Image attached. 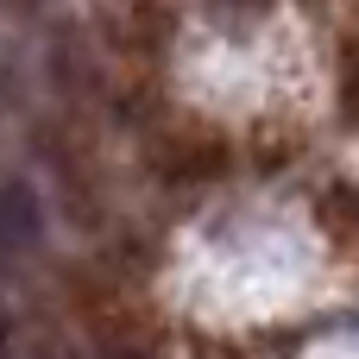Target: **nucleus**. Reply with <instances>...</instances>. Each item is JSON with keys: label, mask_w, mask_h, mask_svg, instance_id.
<instances>
[{"label": "nucleus", "mask_w": 359, "mask_h": 359, "mask_svg": "<svg viewBox=\"0 0 359 359\" xmlns=\"http://www.w3.org/2000/svg\"><path fill=\"white\" fill-rule=\"evenodd\" d=\"M63 297H69V316H76V328H82L95 359H158L164 353L158 322L126 297L120 278H107L95 265H76V271H63Z\"/></svg>", "instance_id": "1"}, {"label": "nucleus", "mask_w": 359, "mask_h": 359, "mask_svg": "<svg viewBox=\"0 0 359 359\" xmlns=\"http://www.w3.org/2000/svg\"><path fill=\"white\" fill-rule=\"evenodd\" d=\"M151 170L164 183H215L227 177V139L208 126H164L151 139Z\"/></svg>", "instance_id": "2"}, {"label": "nucleus", "mask_w": 359, "mask_h": 359, "mask_svg": "<svg viewBox=\"0 0 359 359\" xmlns=\"http://www.w3.org/2000/svg\"><path fill=\"white\" fill-rule=\"evenodd\" d=\"M38 158L57 170V189H63V208L95 233L101 227V215H107V202H101V177H95V164H88V151H76L57 126H38Z\"/></svg>", "instance_id": "3"}, {"label": "nucleus", "mask_w": 359, "mask_h": 359, "mask_svg": "<svg viewBox=\"0 0 359 359\" xmlns=\"http://www.w3.org/2000/svg\"><path fill=\"white\" fill-rule=\"evenodd\" d=\"M44 246V208H38V189L25 177H6L0 183V259H32Z\"/></svg>", "instance_id": "4"}, {"label": "nucleus", "mask_w": 359, "mask_h": 359, "mask_svg": "<svg viewBox=\"0 0 359 359\" xmlns=\"http://www.w3.org/2000/svg\"><path fill=\"white\" fill-rule=\"evenodd\" d=\"M0 359H69L63 353V328L50 316H0Z\"/></svg>", "instance_id": "5"}, {"label": "nucleus", "mask_w": 359, "mask_h": 359, "mask_svg": "<svg viewBox=\"0 0 359 359\" xmlns=\"http://www.w3.org/2000/svg\"><path fill=\"white\" fill-rule=\"evenodd\" d=\"M316 221L334 233H359V183H328L316 196Z\"/></svg>", "instance_id": "6"}, {"label": "nucleus", "mask_w": 359, "mask_h": 359, "mask_svg": "<svg viewBox=\"0 0 359 359\" xmlns=\"http://www.w3.org/2000/svg\"><path fill=\"white\" fill-rule=\"evenodd\" d=\"M334 95H341V114L359 126V38L341 44V63H334Z\"/></svg>", "instance_id": "7"}, {"label": "nucleus", "mask_w": 359, "mask_h": 359, "mask_svg": "<svg viewBox=\"0 0 359 359\" xmlns=\"http://www.w3.org/2000/svg\"><path fill=\"white\" fill-rule=\"evenodd\" d=\"M6 13H38V0H0Z\"/></svg>", "instance_id": "8"}, {"label": "nucleus", "mask_w": 359, "mask_h": 359, "mask_svg": "<svg viewBox=\"0 0 359 359\" xmlns=\"http://www.w3.org/2000/svg\"><path fill=\"white\" fill-rule=\"evenodd\" d=\"M233 6H265V0H233Z\"/></svg>", "instance_id": "9"}]
</instances>
